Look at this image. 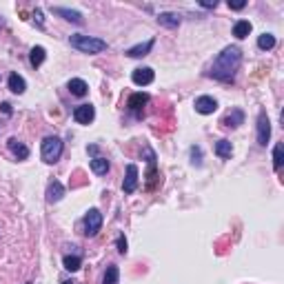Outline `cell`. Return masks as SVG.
<instances>
[{
  "label": "cell",
  "instance_id": "1",
  "mask_svg": "<svg viewBox=\"0 0 284 284\" xmlns=\"http://www.w3.org/2000/svg\"><path fill=\"white\" fill-rule=\"evenodd\" d=\"M240 65H242L240 47H224L220 53H218V58L213 60L209 76L216 78V80H220V82H233Z\"/></svg>",
  "mask_w": 284,
  "mask_h": 284
},
{
  "label": "cell",
  "instance_id": "2",
  "mask_svg": "<svg viewBox=\"0 0 284 284\" xmlns=\"http://www.w3.org/2000/svg\"><path fill=\"white\" fill-rule=\"evenodd\" d=\"M69 44L82 53H102L107 49L105 40L93 38V36H82V34H73L71 38H69Z\"/></svg>",
  "mask_w": 284,
  "mask_h": 284
},
{
  "label": "cell",
  "instance_id": "3",
  "mask_svg": "<svg viewBox=\"0 0 284 284\" xmlns=\"http://www.w3.org/2000/svg\"><path fill=\"white\" fill-rule=\"evenodd\" d=\"M63 140L58 138V135H47V138L43 140V147H40V153H43V160L47 164H53L58 162L60 155H63Z\"/></svg>",
  "mask_w": 284,
  "mask_h": 284
},
{
  "label": "cell",
  "instance_id": "4",
  "mask_svg": "<svg viewBox=\"0 0 284 284\" xmlns=\"http://www.w3.org/2000/svg\"><path fill=\"white\" fill-rule=\"evenodd\" d=\"M102 226V213L98 209H89L87 216H85V236L87 238H96L98 231Z\"/></svg>",
  "mask_w": 284,
  "mask_h": 284
},
{
  "label": "cell",
  "instance_id": "5",
  "mask_svg": "<svg viewBox=\"0 0 284 284\" xmlns=\"http://www.w3.org/2000/svg\"><path fill=\"white\" fill-rule=\"evenodd\" d=\"M269 138H271V122H269V116L262 111L260 116H258V145L266 147Z\"/></svg>",
  "mask_w": 284,
  "mask_h": 284
},
{
  "label": "cell",
  "instance_id": "6",
  "mask_svg": "<svg viewBox=\"0 0 284 284\" xmlns=\"http://www.w3.org/2000/svg\"><path fill=\"white\" fill-rule=\"evenodd\" d=\"M93 118H96L93 105H80L73 109V120H76L78 125H89V122H93Z\"/></svg>",
  "mask_w": 284,
  "mask_h": 284
},
{
  "label": "cell",
  "instance_id": "7",
  "mask_svg": "<svg viewBox=\"0 0 284 284\" xmlns=\"http://www.w3.org/2000/svg\"><path fill=\"white\" fill-rule=\"evenodd\" d=\"M193 107H196L197 113H202V116H211L213 111L218 109V100H216V98H211V96H200V98H196Z\"/></svg>",
  "mask_w": 284,
  "mask_h": 284
},
{
  "label": "cell",
  "instance_id": "8",
  "mask_svg": "<svg viewBox=\"0 0 284 284\" xmlns=\"http://www.w3.org/2000/svg\"><path fill=\"white\" fill-rule=\"evenodd\" d=\"M153 78H155V73H153L151 67H140L131 73V80H133V85H138V87H147V85H151Z\"/></svg>",
  "mask_w": 284,
  "mask_h": 284
},
{
  "label": "cell",
  "instance_id": "9",
  "mask_svg": "<svg viewBox=\"0 0 284 284\" xmlns=\"http://www.w3.org/2000/svg\"><path fill=\"white\" fill-rule=\"evenodd\" d=\"M135 189H138V167L135 164H127V175H125V182H122V191L133 193Z\"/></svg>",
  "mask_w": 284,
  "mask_h": 284
},
{
  "label": "cell",
  "instance_id": "10",
  "mask_svg": "<svg viewBox=\"0 0 284 284\" xmlns=\"http://www.w3.org/2000/svg\"><path fill=\"white\" fill-rule=\"evenodd\" d=\"M147 155H149V171H147V180H149V182H147V191H151V189L155 187L153 182H158V169H155V153L151 149H147Z\"/></svg>",
  "mask_w": 284,
  "mask_h": 284
},
{
  "label": "cell",
  "instance_id": "11",
  "mask_svg": "<svg viewBox=\"0 0 284 284\" xmlns=\"http://www.w3.org/2000/svg\"><path fill=\"white\" fill-rule=\"evenodd\" d=\"M153 43H155V40H153V38H149L147 43L135 44V47L127 49V56H129V58H142V56H147V53H149L151 49H153Z\"/></svg>",
  "mask_w": 284,
  "mask_h": 284
},
{
  "label": "cell",
  "instance_id": "12",
  "mask_svg": "<svg viewBox=\"0 0 284 284\" xmlns=\"http://www.w3.org/2000/svg\"><path fill=\"white\" fill-rule=\"evenodd\" d=\"M149 102V93H145V91H138V93H131L129 96V100H127V107H129L131 111H135L138 113L142 107Z\"/></svg>",
  "mask_w": 284,
  "mask_h": 284
},
{
  "label": "cell",
  "instance_id": "13",
  "mask_svg": "<svg viewBox=\"0 0 284 284\" xmlns=\"http://www.w3.org/2000/svg\"><path fill=\"white\" fill-rule=\"evenodd\" d=\"M51 11L56 16H63L65 20H69V22L73 24H82V14L76 9H65V7H51Z\"/></svg>",
  "mask_w": 284,
  "mask_h": 284
},
{
  "label": "cell",
  "instance_id": "14",
  "mask_svg": "<svg viewBox=\"0 0 284 284\" xmlns=\"http://www.w3.org/2000/svg\"><path fill=\"white\" fill-rule=\"evenodd\" d=\"M63 196H65V187L58 182V180H53V182H49V187H47V202H60L63 200Z\"/></svg>",
  "mask_w": 284,
  "mask_h": 284
},
{
  "label": "cell",
  "instance_id": "15",
  "mask_svg": "<svg viewBox=\"0 0 284 284\" xmlns=\"http://www.w3.org/2000/svg\"><path fill=\"white\" fill-rule=\"evenodd\" d=\"M158 22L162 27H167V29H175V27H180V14H175V11H162L158 16Z\"/></svg>",
  "mask_w": 284,
  "mask_h": 284
},
{
  "label": "cell",
  "instance_id": "16",
  "mask_svg": "<svg viewBox=\"0 0 284 284\" xmlns=\"http://www.w3.org/2000/svg\"><path fill=\"white\" fill-rule=\"evenodd\" d=\"M7 145H9V151L18 160H27V158H29V147H24L18 138H9V142H7Z\"/></svg>",
  "mask_w": 284,
  "mask_h": 284
},
{
  "label": "cell",
  "instance_id": "17",
  "mask_svg": "<svg viewBox=\"0 0 284 284\" xmlns=\"http://www.w3.org/2000/svg\"><path fill=\"white\" fill-rule=\"evenodd\" d=\"M216 155L220 160H231V155H233V145L229 142V140H218L216 142Z\"/></svg>",
  "mask_w": 284,
  "mask_h": 284
},
{
  "label": "cell",
  "instance_id": "18",
  "mask_svg": "<svg viewBox=\"0 0 284 284\" xmlns=\"http://www.w3.org/2000/svg\"><path fill=\"white\" fill-rule=\"evenodd\" d=\"M69 91H71V96L82 98V96H87L89 85L85 80H80V78H71V80H69Z\"/></svg>",
  "mask_w": 284,
  "mask_h": 284
},
{
  "label": "cell",
  "instance_id": "19",
  "mask_svg": "<svg viewBox=\"0 0 284 284\" xmlns=\"http://www.w3.org/2000/svg\"><path fill=\"white\" fill-rule=\"evenodd\" d=\"M242 122H244V111L242 109H233L229 116L222 120V125L224 127H231V129H236V127H240Z\"/></svg>",
  "mask_w": 284,
  "mask_h": 284
},
{
  "label": "cell",
  "instance_id": "20",
  "mask_svg": "<svg viewBox=\"0 0 284 284\" xmlns=\"http://www.w3.org/2000/svg\"><path fill=\"white\" fill-rule=\"evenodd\" d=\"M24 89H27V82H24L22 76H18V73H11L9 76V91L11 93H24Z\"/></svg>",
  "mask_w": 284,
  "mask_h": 284
},
{
  "label": "cell",
  "instance_id": "21",
  "mask_svg": "<svg viewBox=\"0 0 284 284\" xmlns=\"http://www.w3.org/2000/svg\"><path fill=\"white\" fill-rule=\"evenodd\" d=\"M44 58H47V51H44V47H34L29 53V63L34 69H38L40 65L44 63Z\"/></svg>",
  "mask_w": 284,
  "mask_h": 284
},
{
  "label": "cell",
  "instance_id": "22",
  "mask_svg": "<svg viewBox=\"0 0 284 284\" xmlns=\"http://www.w3.org/2000/svg\"><path fill=\"white\" fill-rule=\"evenodd\" d=\"M251 29H253V27H251L249 20H238V22L233 24V36L242 40V38H246V36L251 34Z\"/></svg>",
  "mask_w": 284,
  "mask_h": 284
},
{
  "label": "cell",
  "instance_id": "23",
  "mask_svg": "<svg viewBox=\"0 0 284 284\" xmlns=\"http://www.w3.org/2000/svg\"><path fill=\"white\" fill-rule=\"evenodd\" d=\"M91 171L96 175H107V171H109V160L100 158V155H98V158H93L91 160Z\"/></svg>",
  "mask_w": 284,
  "mask_h": 284
},
{
  "label": "cell",
  "instance_id": "24",
  "mask_svg": "<svg viewBox=\"0 0 284 284\" xmlns=\"http://www.w3.org/2000/svg\"><path fill=\"white\" fill-rule=\"evenodd\" d=\"M118 278H120V271H118L116 264H109L105 271V278H102V284H118Z\"/></svg>",
  "mask_w": 284,
  "mask_h": 284
},
{
  "label": "cell",
  "instance_id": "25",
  "mask_svg": "<svg viewBox=\"0 0 284 284\" xmlns=\"http://www.w3.org/2000/svg\"><path fill=\"white\" fill-rule=\"evenodd\" d=\"M63 264H65V269L67 271H78L80 269V264H82V258L80 255H65V260H63Z\"/></svg>",
  "mask_w": 284,
  "mask_h": 284
},
{
  "label": "cell",
  "instance_id": "26",
  "mask_svg": "<svg viewBox=\"0 0 284 284\" xmlns=\"http://www.w3.org/2000/svg\"><path fill=\"white\" fill-rule=\"evenodd\" d=\"M258 47L262 49V51H269V49L275 47V36L273 34H262L260 38H258Z\"/></svg>",
  "mask_w": 284,
  "mask_h": 284
},
{
  "label": "cell",
  "instance_id": "27",
  "mask_svg": "<svg viewBox=\"0 0 284 284\" xmlns=\"http://www.w3.org/2000/svg\"><path fill=\"white\" fill-rule=\"evenodd\" d=\"M282 162H284V145L278 142V145L273 147V167H275V171L282 167Z\"/></svg>",
  "mask_w": 284,
  "mask_h": 284
},
{
  "label": "cell",
  "instance_id": "28",
  "mask_svg": "<svg viewBox=\"0 0 284 284\" xmlns=\"http://www.w3.org/2000/svg\"><path fill=\"white\" fill-rule=\"evenodd\" d=\"M116 244H118V253H120V255H125V253H127V240H125V236H120V238H118V242H116Z\"/></svg>",
  "mask_w": 284,
  "mask_h": 284
},
{
  "label": "cell",
  "instance_id": "29",
  "mask_svg": "<svg viewBox=\"0 0 284 284\" xmlns=\"http://www.w3.org/2000/svg\"><path fill=\"white\" fill-rule=\"evenodd\" d=\"M191 158H193V164H197V167L202 164V160H200V149H197V147L191 149Z\"/></svg>",
  "mask_w": 284,
  "mask_h": 284
},
{
  "label": "cell",
  "instance_id": "30",
  "mask_svg": "<svg viewBox=\"0 0 284 284\" xmlns=\"http://www.w3.org/2000/svg\"><path fill=\"white\" fill-rule=\"evenodd\" d=\"M244 7H246V2H244V0H238V2H229V9H236V11L244 9Z\"/></svg>",
  "mask_w": 284,
  "mask_h": 284
},
{
  "label": "cell",
  "instance_id": "31",
  "mask_svg": "<svg viewBox=\"0 0 284 284\" xmlns=\"http://www.w3.org/2000/svg\"><path fill=\"white\" fill-rule=\"evenodd\" d=\"M200 5H202L204 9H216V7H218V2H216V0H213V2H209V0H202Z\"/></svg>",
  "mask_w": 284,
  "mask_h": 284
},
{
  "label": "cell",
  "instance_id": "32",
  "mask_svg": "<svg viewBox=\"0 0 284 284\" xmlns=\"http://www.w3.org/2000/svg\"><path fill=\"white\" fill-rule=\"evenodd\" d=\"M0 109L5 111L7 116H11V105H9V102H2V105H0Z\"/></svg>",
  "mask_w": 284,
  "mask_h": 284
},
{
  "label": "cell",
  "instance_id": "33",
  "mask_svg": "<svg viewBox=\"0 0 284 284\" xmlns=\"http://www.w3.org/2000/svg\"><path fill=\"white\" fill-rule=\"evenodd\" d=\"M34 18L38 20V24H40V27H43V11H40V9H36V11H34Z\"/></svg>",
  "mask_w": 284,
  "mask_h": 284
},
{
  "label": "cell",
  "instance_id": "34",
  "mask_svg": "<svg viewBox=\"0 0 284 284\" xmlns=\"http://www.w3.org/2000/svg\"><path fill=\"white\" fill-rule=\"evenodd\" d=\"M63 284H73V282H63Z\"/></svg>",
  "mask_w": 284,
  "mask_h": 284
}]
</instances>
